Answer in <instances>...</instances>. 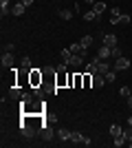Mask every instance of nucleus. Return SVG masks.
<instances>
[{"mask_svg": "<svg viewBox=\"0 0 132 148\" xmlns=\"http://www.w3.org/2000/svg\"><path fill=\"white\" fill-rule=\"evenodd\" d=\"M104 82H106V77H104L101 73H95L93 75V86L95 88H101V86H104Z\"/></svg>", "mask_w": 132, "mask_h": 148, "instance_id": "nucleus-7", "label": "nucleus"}, {"mask_svg": "<svg viewBox=\"0 0 132 148\" xmlns=\"http://www.w3.org/2000/svg\"><path fill=\"white\" fill-rule=\"evenodd\" d=\"M114 146H117V148H119V146H123V144H126V137H123V133H121V135L119 137H114Z\"/></svg>", "mask_w": 132, "mask_h": 148, "instance_id": "nucleus-24", "label": "nucleus"}, {"mask_svg": "<svg viewBox=\"0 0 132 148\" xmlns=\"http://www.w3.org/2000/svg\"><path fill=\"white\" fill-rule=\"evenodd\" d=\"M130 16H126V13H121V16H119V25H130Z\"/></svg>", "mask_w": 132, "mask_h": 148, "instance_id": "nucleus-26", "label": "nucleus"}, {"mask_svg": "<svg viewBox=\"0 0 132 148\" xmlns=\"http://www.w3.org/2000/svg\"><path fill=\"white\" fill-rule=\"evenodd\" d=\"M128 126H132V117H130V119H128Z\"/></svg>", "mask_w": 132, "mask_h": 148, "instance_id": "nucleus-36", "label": "nucleus"}, {"mask_svg": "<svg viewBox=\"0 0 132 148\" xmlns=\"http://www.w3.org/2000/svg\"><path fill=\"white\" fill-rule=\"evenodd\" d=\"M22 69L31 71V58H22Z\"/></svg>", "mask_w": 132, "mask_h": 148, "instance_id": "nucleus-29", "label": "nucleus"}, {"mask_svg": "<svg viewBox=\"0 0 132 148\" xmlns=\"http://www.w3.org/2000/svg\"><path fill=\"white\" fill-rule=\"evenodd\" d=\"M84 20H88V22H95V20H99V16L95 11H88V13H84Z\"/></svg>", "mask_w": 132, "mask_h": 148, "instance_id": "nucleus-18", "label": "nucleus"}, {"mask_svg": "<svg viewBox=\"0 0 132 148\" xmlns=\"http://www.w3.org/2000/svg\"><path fill=\"white\" fill-rule=\"evenodd\" d=\"M68 49H70V53H75V56H86V47H82V42H73Z\"/></svg>", "mask_w": 132, "mask_h": 148, "instance_id": "nucleus-2", "label": "nucleus"}, {"mask_svg": "<svg viewBox=\"0 0 132 148\" xmlns=\"http://www.w3.org/2000/svg\"><path fill=\"white\" fill-rule=\"evenodd\" d=\"M93 11L97 13V16H101V13L106 11V2H101V0H97V2L93 5Z\"/></svg>", "mask_w": 132, "mask_h": 148, "instance_id": "nucleus-9", "label": "nucleus"}, {"mask_svg": "<svg viewBox=\"0 0 132 148\" xmlns=\"http://www.w3.org/2000/svg\"><path fill=\"white\" fill-rule=\"evenodd\" d=\"M130 66V60H128V58H117V60H114V71H126V69Z\"/></svg>", "mask_w": 132, "mask_h": 148, "instance_id": "nucleus-1", "label": "nucleus"}, {"mask_svg": "<svg viewBox=\"0 0 132 148\" xmlns=\"http://www.w3.org/2000/svg\"><path fill=\"white\" fill-rule=\"evenodd\" d=\"M86 2H90V5H95V2H97V0H86Z\"/></svg>", "mask_w": 132, "mask_h": 148, "instance_id": "nucleus-35", "label": "nucleus"}, {"mask_svg": "<svg viewBox=\"0 0 132 148\" xmlns=\"http://www.w3.org/2000/svg\"><path fill=\"white\" fill-rule=\"evenodd\" d=\"M121 133H123V128H121L119 124H110V135L112 137H119Z\"/></svg>", "mask_w": 132, "mask_h": 148, "instance_id": "nucleus-15", "label": "nucleus"}, {"mask_svg": "<svg viewBox=\"0 0 132 148\" xmlns=\"http://www.w3.org/2000/svg\"><path fill=\"white\" fill-rule=\"evenodd\" d=\"M108 71H110V64H108L106 60H99V62H97V73H101V75H106Z\"/></svg>", "mask_w": 132, "mask_h": 148, "instance_id": "nucleus-5", "label": "nucleus"}, {"mask_svg": "<svg viewBox=\"0 0 132 148\" xmlns=\"http://www.w3.org/2000/svg\"><path fill=\"white\" fill-rule=\"evenodd\" d=\"M82 82H84V77H82V75H75V77H73V84H75V86H79Z\"/></svg>", "mask_w": 132, "mask_h": 148, "instance_id": "nucleus-31", "label": "nucleus"}, {"mask_svg": "<svg viewBox=\"0 0 132 148\" xmlns=\"http://www.w3.org/2000/svg\"><path fill=\"white\" fill-rule=\"evenodd\" d=\"M24 11H26V7L22 5V2H18V5H13V7H11V16H16V18H18V16H22Z\"/></svg>", "mask_w": 132, "mask_h": 148, "instance_id": "nucleus-6", "label": "nucleus"}, {"mask_svg": "<svg viewBox=\"0 0 132 148\" xmlns=\"http://www.w3.org/2000/svg\"><path fill=\"white\" fill-rule=\"evenodd\" d=\"M104 44H106V47H110V49H112V47H117V36H112V33H110V36H104Z\"/></svg>", "mask_w": 132, "mask_h": 148, "instance_id": "nucleus-10", "label": "nucleus"}, {"mask_svg": "<svg viewBox=\"0 0 132 148\" xmlns=\"http://www.w3.org/2000/svg\"><path fill=\"white\" fill-rule=\"evenodd\" d=\"M20 2H22V5H24V7H26V9H29V7H31V5H33V0H20Z\"/></svg>", "mask_w": 132, "mask_h": 148, "instance_id": "nucleus-33", "label": "nucleus"}, {"mask_svg": "<svg viewBox=\"0 0 132 148\" xmlns=\"http://www.w3.org/2000/svg\"><path fill=\"white\" fill-rule=\"evenodd\" d=\"M22 135H24V137H33V135H35V130H33L31 126H22Z\"/></svg>", "mask_w": 132, "mask_h": 148, "instance_id": "nucleus-21", "label": "nucleus"}, {"mask_svg": "<svg viewBox=\"0 0 132 148\" xmlns=\"http://www.w3.org/2000/svg\"><path fill=\"white\" fill-rule=\"evenodd\" d=\"M0 13H2V18H5L7 13H11V5H9V0H0Z\"/></svg>", "mask_w": 132, "mask_h": 148, "instance_id": "nucleus-8", "label": "nucleus"}, {"mask_svg": "<svg viewBox=\"0 0 132 148\" xmlns=\"http://www.w3.org/2000/svg\"><path fill=\"white\" fill-rule=\"evenodd\" d=\"M57 137H60L62 142H68V139H70V130L68 128H60V130H57Z\"/></svg>", "mask_w": 132, "mask_h": 148, "instance_id": "nucleus-13", "label": "nucleus"}, {"mask_svg": "<svg viewBox=\"0 0 132 148\" xmlns=\"http://www.w3.org/2000/svg\"><path fill=\"white\" fill-rule=\"evenodd\" d=\"M128 106H130V108H132V95H130V97H128Z\"/></svg>", "mask_w": 132, "mask_h": 148, "instance_id": "nucleus-34", "label": "nucleus"}, {"mask_svg": "<svg viewBox=\"0 0 132 148\" xmlns=\"http://www.w3.org/2000/svg\"><path fill=\"white\" fill-rule=\"evenodd\" d=\"M82 62H84V56H75V53H73L70 60H68V66H79Z\"/></svg>", "mask_w": 132, "mask_h": 148, "instance_id": "nucleus-11", "label": "nucleus"}, {"mask_svg": "<svg viewBox=\"0 0 132 148\" xmlns=\"http://www.w3.org/2000/svg\"><path fill=\"white\" fill-rule=\"evenodd\" d=\"M60 56H62V60L68 64V60H70V56H73V53H70V49H62V51H60Z\"/></svg>", "mask_w": 132, "mask_h": 148, "instance_id": "nucleus-19", "label": "nucleus"}, {"mask_svg": "<svg viewBox=\"0 0 132 148\" xmlns=\"http://www.w3.org/2000/svg\"><path fill=\"white\" fill-rule=\"evenodd\" d=\"M13 62H16V56H13L11 51L2 53V66H13Z\"/></svg>", "mask_w": 132, "mask_h": 148, "instance_id": "nucleus-3", "label": "nucleus"}, {"mask_svg": "<svg viewBox=\"0 0 132 148\" xmlns=\"http://www.w3.org/2000/svg\"><path fill=\"white\" fill-rule=\"evenodd\" d=\"M86 71H88V73H90V75H95V73H97V64H95V62H90Z\"/></svg>", "mask_w": 132, "mask_h": 148, "instance_id": "nucleus-30", "label": "nucleus"}, {"mask_svg": "<svg viewBox=\"0 0 132 148\" xmlns=\"http://www.w3.org/2000/svg\"><path fill=\"white\" fill-rule=\"evenodd\" d=\"M123 137H126V142H132V126H128V128L123 130Z\"/></svg>", "mask_w": 132, "mask_h": 148, "instance_id": "nucleus-28", "label": "nucleus"}, {"mask_svg": "<svg viewBox=\"0 0 132 148\" xmlns=\"http://www.w3.org/2000/svg\"><path fill=\"white\" fill-rule=\"evenodd\" d=\"M79 42H82V47H86V49H88V47L93 44V36H84L82 40H79Z\"/></svg>", "mask_w": 132, "mask_h": 148, "instance_id": "nucleus-22", "label": "nucleus"}, {"mask_svg": "<svg viewBox=\"0 0 132 148\" xmlns=\"http://www.w3.org/2000/svg\"><path fill=\"white\" fill-rule=\"evenodd\" d=\"M119 16H121V11L114 7L112 11H110V25H119Z\"/></svg>", "mask_w": 132, "mask_h": 148, "instance_id": "nucleus-12", "label": "nucleus"}, {"mask_svg": "<svg viewBox=\"0 0 132 148\" xmlns=\"http://www.w3.org/2000/svg\"><path fill=\"white\" fill-rule=\"evenodd\" d=\"M9 97L11 99H22V91H20L18 86H13L11 91H9Z\"/></svg>", "mask_w": 132, "mask_h": 148, "instance_id": "nucleus-16", "label": "nucleus"}, {"mask_svg": "<svg viewBox=\"0 0 132 148\" xmlns=\"http://www.w3.org/2000/svg\"><path fill=\"white\" fill-rule=\"evenodd\" d=\"M110 51H112V58H114V60H117V58H121V56H123V51L119 49V44H117V47H112V49H110Z\"/></svg>", "mask_w": 132, "mask_h": 148, "instance_id": "nucleus-25", "label": "nucleus"}, {"mask_svg": "<svg viewBox=\"0 0 132 148\" xmlns=\"http://www.w3.org/2000/svg\"><path fill=\"white\" fill-rule=\"evenodd\" d=\"M104 77H106V82H110V84H112V82H114V80H117V73H114L112 69H110V71H108V73H106V75H104Z\"/></svg>", "mask_w": 132, "mask_h": 148, "instance_id": "nucleus-20", "label": "nucleus"}, {"mask_svg": "<svg viewBox=\"0 0 132 148\" xmlns=\"http://www.w3.org/2000/svg\"><path fill=\"white\" fill-rule=\"evenodd\" d=\"M57 16H60L62 20H70V18H73V11H70V9H62Z\"/></svg>", "mask_w": 132, "mask_h": 148, "instance_id": "nucleus-17", "label": "nucleus"}, {"mask_svg": "<svg viewBox=\"0 0 132 148\" xmlns=\"http://www.w3.org/2000/svg\"><path fill=\"white\" fill-rule=\"evenodd\" d=\"M40 82H42V73H40V71H31V84L38 86Z\"/></svg>", "mask_w": 132, "mask_h": 148, "instance_id": "nucleus-14", "label": "nucleus"}, {"mask_svg": "<svg viewBox=\"0 0 132 148\" xmlns=\"http://www.w3.org/2000/svg\"><path fill=\"white\" fill-rule=\"evenodd\" d=\"M33 95H35V97H42V95H44L42 86H38V88H35V91H33Z\"/></svg>", "mask_w": 132, "mask_h": 148, "instance_id": "nucleus-32", "label": "nucleus"}, {"mask_svg": "<svg viewBox=\"0 0 132 148\" xmlns=\"http://www.w3.org/2000/svg\"><path fill=\"white\" fill-rule=\"evenodd\" d=\"M97 56H99L101 60H108V58H112V51H110V47H106V44H104V47L97 51Z\"/></svg>", "mask_w": 132, "mask_h": 148, "instance_id": "nucleus-4", "label": "nucleus"}, {"mask_svg": "<svg viewBox=\"0 0 132 148\" xmlns=\"http://www.w3.org/2000/svg\"><path fill=\"white\" fill-rule=\"evenodd\" d=\"M42 137L44 139H53V130L51 128H42Z\"/></svg>", "mask_w": 132, "mask_h": 148, "instance_id": "nucleus-27", "label": "nucleus"}, {"mask_svg": "<svg viewBox=\"0 0 132 148\" xmlns=\"http://www.w3.org/2000/svg\"><path fill=\"white\" fill-rule=\"evenodd\" d=\"M119 95H121V97H130V95H132V86L130 88H128V86H123V88H121V91H119Z\"/></svg>", "mask_w": 132, "mask_h": 148, "instance_id": "nucleus-23", "label": "nucleus"}]
</instances>
